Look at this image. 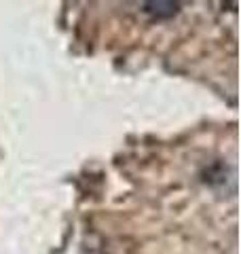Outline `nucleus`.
<instances>
[{
	"label": "nucleus",
	"instance_id": "obj_1",
	"mask_svg": "<svg viewBox=\"0 0 241 254\" xmlns=\"http://www.w3.org/2000/svg\"><path fill=\"white\" fill-rule=\"evenodd\" d=\"M144 11H146L150 17H155V19H170V17H174V15L180 11V4L178 2H163V0H159V2H146V4H144Z\"/></svg>",
	"mask_w": 241,
	"mask_h": 254
}]
</instances>
